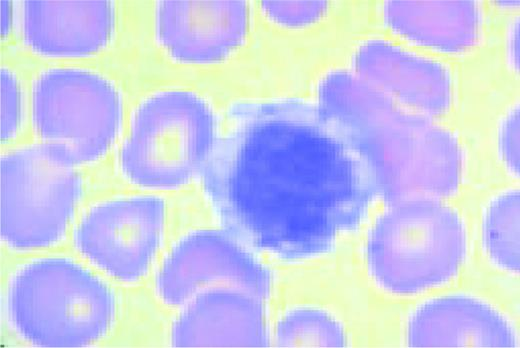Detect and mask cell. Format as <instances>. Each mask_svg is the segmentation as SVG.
<instances>
[{"label":"cell","mask_w":520,"mask_h":348,"mask_svg":"<svg viewBox=\"0 0 520 348\" xmlns=\"http://www.w3.org/2000/svg\"><path fill=\"white\" fill-rule=\"evenodd\" d=\"M165 219L163 200L137 195L90 208L74 232L77 250L109 276L132 282L148 270L159 247Z\"/></svg>","instance_id":"cell-8"},{"label":"cell","mask_w":520,"mask_h":348,"mask_svg":"<svg viewBox=\"0 0 520 348\" xmlns=\"http://www.w3.org/2000/svg\"><path fill=\"white\" fill-rule=\"evenodd\" d=\"M201 174L220 221L239 242L287 260L328 252L365 216L366 172L318 105L244 103Z\"/></svg>","instance_id":"cell-1"},{"label":"cell","mask_w":520,"mask_h":348,"mask_svg":"<svg viewBox=\"0 0 520 348\" xmlns=\"http://www.w3.org/2000/svg\"><path fill=\"white\" fill-rule=\"evenodd\" d=\"M261 7L271 21L286 27L312 24L328 9L326 1H264Z\"/></svg>","instance_id":"cell-18"},{"label":"cell","mask_w":520,"mask_h":348,"mask_svg":"<svg viewBox=\"0 0 520 348\" xmlns=\"http://www.w3.org/2000/svg\"><path fill=\"white\" fill-rule=\"evenodd\" d=\"M410 347L518 346L510 320L488 302L463 294L433 298L411 314L406 327Z\"/></svg>","instance_id":"cell-13"},{"label":"cell","mask_w":520,"mask_h":348,"mask_svg":"<svg viewBox=\"0 0 520 348\" xmlns=\"http://www.w3.org/2000/svg\"><path fill=\"white\" fill-rule=\"evenodd\" d=\"M467 253L459 214L438 198L390 203L367 239L369 272L385 291L413 295L454 277Z\"/></svg>","instance_id":"cell-4"},{"label":"cell","mask_w":520,"mask_h":348,"mask_svg":"<svg viewBox=\"0 0 520 348\" xmlns=\"http://www.w3.org/2000/svg\"><path fill=\"white\" fill-rule=\"evenodd\" d=\"M279 347H345L343 326L328 312L299 307L289 311L276 327Z\"/></svg>","instance_id":"cell-17"},{"label":"cell","mask_w":520,"mask_h":348,"mask_svg":"<svg viewBox=\"0 0 520 348\" xmlns=\"http://www.w3.org/2000/svg\"><path fill=\"white\" fill-rule=\"evenodd\" d=\"M355 74L398 104L423 115L444 112L452 100L448 70L432 59L384 39H370L357 49Z\"/></svg>","instance_id":"cell-11"},{"label":"cell","mask_w":520,"mask_h":348,"mask_svg":"<svg viewBox=\"0 0 520 348\" xmlns=\"http://www.w3.org/2000/svg\"><path fill=\"white\" fill-rule=\"evenodd\" d=\"M121 118L120 95L99 73L56 67L41 72L34 81V129L74 165L100 158L114 142Z\"/></svg>","instance_id":"cell-7"},{"label":"cell","mask_w":520,"mask_h":348,"mask_svg":"<svg viewBox=\"0 0 520 348\" xmlns=\"http://www.w3.org/2000/svg\"><path fill=\"white\" fill-rule=\"evenodd\" d=\"M518 24L514 23L509 34L508 40V52L511 63L514 67L518 64Z\"/></svg>","instance_id":"cell-21"},{"label":"cell","mask_w":520,"mask_h":348,"mask_svg":"<svg viewBox=\"0 0 520 348\" xmlns=\"http://www.w3.org/2000/svg\"><path fill=\"white\" fill-rule=\"evenodd\" d=\"M318 107L361 162L374 195L389 203L442 198L463 173L457 139L429 116L410 110L357 74L326 75Z\"/></svg>","instance_id":"cell-2"},{"label":"cell","mask_w":520,"mask_h":348,"mask_svg":"<svg viewBox=\"0 0 520 348\" xmlns=\"http://www.w3.org/2000/svg\"><path fill=\"white\" fill-rule=\"evenodd\" d=\"M388 27L418 45L449 53L473 46L482 28L475 1H386L382 8Z\"/></svg>","instance_id":"cell-15"},{"label":"cell","mask_w":520,"mask_h":348,"mask_svg":"<svg viewBox=\"0 0 520 348\" xmlns=\"http://www.w3.org/2000/svg\"><path fill=\"white\" fill-rule=\"evenodd\" d=\"M499 149L501 159L508 171L519 174V111L514 106L503 118L499 130Z\"/></svg>","instance_id":"cell-20"},{"label":"cell","mask_w":520,"mask_h":348,"mask_svg":"<svg viewBox=\"0 0 520 348\" xmlns=\"http://www.w3.org/2000/svg\"><path fill=\"white\" fill-rule=\"evenodd\" d=\"M216 140L215 117L202 97L186 90L160 91L136 108L120 169L138 186L176 188L202 172Z\"/></svg>","instance_id":"cell-5"},{"label":"cell","mask_w":520,"mask_h":348,"mask_svg":"<svg viewBox=\"0 0 520 348\" xmlns=\"http://www.w3.org/2000/svg\"><path fill=\"white\" fill-rule=\"evenodd\" d=\"M108 0H26L21 29L26 44L46 56H82L104 47L114 30Z\"/></svg>","instance_id":"cell-14"},{"label":"cell","mask_w":520,"mask_h":348,"mask_svg":"<svg viewBox=\"0 0 520 348\" xmlns=\"http://www.w3.org/2000/svg\"><path fill=\"white\" fill-rule=\"evenodd\" d=\"M248 26L245 1L161 0L155 9L158 42L183 63L225 59L243 43Z\"/></svg>","instance_id":"cell-10"},{"label":"cell","mask_w":520,"mask_h":348,"mask_svg":"<svg viewBox=\"0 0 520 348\" xmlns=\"http://www.w3.org/2000/svg\"><path fill=\"white\" fill-rule=\"evenodd\" d=\"M1 139L6 141L16 134L21 119L19 86L13 72L1 69Z\"/></svg>","instance_id":"cell-19"},{"label":"cell","mask_w":520,"mask_h":348,"mask_svg":"<svg viewBox=\"0 0 520 348\" xmlns=\"http://www.w3.org/2000/svg\"><path fill=\"white\" fill-rule=\"evenodd\" d=\"M7 319L38 347H85L104 337L115 318V299L105 283L63 257L30 261L10 278Z\"/></svg>","instance_id":"cell-3"},{"label":"cell","mask_w":520,"mask_h":348,"mask_svg":"<svg viewBox=\"0 0 520 348\" xmlns=\"http://www.w3.org/2000/svg\"><path fill=\"white\" fill-rule=\"evenodd\" d=\"M269 271L229 232L194 231L171 249L156 280L161 299L170 305L187 303L204 289L230 287L260 300L270 292Z\"/></svg>","instance_id":"cell-9"},{"label":"cell","mask_w":520,"mask_h":348,"mask_svg":"<svg viewBox=\"0 0 520 348\" xmlns=\"http://www.w3.org/2000/svg\"><path fill=\"white\" fill-rule=\"evenodd\" d=\"M484 248L490 260L509 273L519 271V192L496 196L484 214Z\"/></svg>","instance_id":"cell-16"},{"label":"cell","mask_w":520,"mask_h":348,"mask_svg":"<svg viewBox=\"0 0 520 348\" xmlns=\"http://www.w3.org/2000/svg\"><path fill=\"white\" fill-rule=\"evenodd\" d=\"M262 300L235 288L211 287L192 297L173 324L174 347H265Z\"/></svg>","instance_id":"cell-12"},{"label":"cell","mask_w":520,"mask_h":348,"mask_svg":"<svg viewBox=\"0 0 520 348\" xmlns=\"http://www.w3.org/2000/svg\"><path fill=\"white\" fill-rule=\"evenodd\" d=\"M75 166L44 142L2 156L0 231L7 246L40 249L63 236L81 193Z\"/></svg>","instance_id":"cell-6"},{"label":"cell","mask_w":520,"mask_h":348,"mask_svg":"<svg viewBox=\"0 0 520 348\" xmlns=\"http://www.w3.org/2000/svg\"><path fill=\"white\" fill-rule=\"evenodd\" d=\"M1 30L2 34H6L10 26V6L6 0H1Z\"/></svg>","instance_id":"cell-22"}]
</instances>
